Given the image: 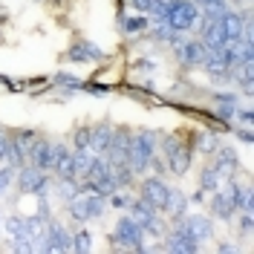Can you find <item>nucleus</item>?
<instances>
[{"mask_svg":"<svg viewBox=\"0 0 254 254\" xmlns=\"http://www.w3.org/2000/svg\"><path fill=\"white\" fill-rule=\"evenodd\" d=\"M153 159V133L142 130L139 136H130V147H127V165L133 174H144L147 165Z\"/></svg>","mask_w":254,"mask_h":254,"instance_id":"f257e3e1","label":"nucleus"},{"mask_svg":"<svg viewBox=\"0 0 254 254\" xmlns=\"http://www.w3.org/2000/svg\"><path fill=\"white\" fill-rule=\"evenodd\" d=\"M104 211V193H98V190H84L78 196H72V202H69V214L75 217V220H93Z\"/></svg>","mask_w":254,"mask_h":254,"instance_id":"f03ea898","label":"nucleus"},{"mask_svg":"<svg viewBox=\"0 0 254 254\" xmlns=\"http://www.w3.org/2000/svg\"><path fill=\"white\" fill-rule=\"evenodd\" d=\"M116 243L122 249H133V252H142L144 249V228L133 217H122L116 225Z\"/></svg>","mask_w":254,"mask_h":254,"instance_id":"7ed1b4c3","label":"nucleus"},{"mask_svg":"<svg viewBox=\"0 0 254 254\" xmlns=\"http://www.w3.org/2000/svg\"><path fill=\"white\" fill-rule=\"evenodd\" d=\"M165 23L174 32H188L196 23V6L188 3V0H174L171 3V12L165 17Z\"/></svg>","mask_w":254,"mask_h":254,"instance_id":"20e7f679","label":"nucleus"},{"mask_svg":"<svg viewBox=\"0 0 254 254\" xmlns=\"http://www.w3.org/2000/svg\"><path fill=\"white\" fill-rule=\"evenodd\" d=\"M165 153H168V168L174 171L176 176L188 174L190 168V147L176 139H165Z\"/></svg>","mask_w":254,"mask_h":254,"instance_id":"39448f33","label":"nucleus"},{"mask_svg":"<svg viewBox=\"0 0 254 254\" xmlns=\"http://www.w3.org/2000/svg\"><path fill=\"white\" fill-rule=\"evenodd\" d=\"M168 193H171V188H168L159 176H147V179L142 182V199L147 202V205L165 208V202H168Z\"/></svg>","mask_w":254,"mask_h":254,"instance_id":"423d86ee","label":"nucleus"},{"mask_svg":"<svg viewBox=\"0 0 254 254\" xmlns=\"http://www.w3.org/2000/svg\"><path fill=\"white\" fill-rule=\"evenodd\" d=\"M41 249L44 252H72V237L64 231L61 225H49L44 231V240H41Z\"/></svg>","mask_w":254,"mask_h":254,"instance_id":"0eeeda50","label":"nucleus"},{"mask_svg":"<svg viewBox=\"0 0 254 254\" xmlns=\"http://www.w3.org/2000/svg\"><path fill=\"white\" fill-rule=\"evenodd\" d=\"M130 211H133V220L139 222L142 228H147L150 234H162V225H159V217H156V208L147 205L144 199L139 202H130Z\"/></svg>","mask_w":254,"mask_h":254,"instance_id":"6e6552de","label":"nucleus"},{"mask_svg":"<svg viewBox=\"0 0 254 254\" xmlns=\"http://www.w3.org/2000/svg\"><path fill=\"white\" fill-rule=\"evenodd\" d=\"M58 153H61V144H49V142H38V144H35V147L29 150L32 162H35L41 171H49V168L55 165Z\"/></svg>","mask_w":254,"mask_h":254,"instance_id":"1a4fd4ad","label":"nucleus"},{"mask_svg":"<svg viewBox=\"0 0 254 254\" xmlns=\"http://www.w3.org/2000/svg\"><path fill=\"white\" fill-rule=\"evenodd\" d=\"M47 182H49L47 171H41L38 165L20 171V188L26 190V193H44V190H47Z\"/></svg>","mask_w":254,"mask_h":254,"instance_id":"9d476101","label":"nucleus"},{"mask_svg":"<svg viewBox=\"0 0 254 254\" xmlns=\"http://www.w3.org/2000/svg\"><path fill=\"white\" fill-rule=\"evenodd\" d=\"M196 243H199V240H193V237L188 234V231H185V228L179 225L174 234L168 237V246H165V249H168V252H174V254H193L196 249H199Z\"/></svg>","mask_w":254,"mask_h":254,"instance_id":"9b49d317","label":"nucleus"},{"mask_svg":"<svg viewBox=\"0 0 254 254\" xmlns=\"http://www.w3.org/2000/svg\"><path fill=\"white\" fill-rule=\"evenodd\" d=\"M220 23H222V32H225V41L228 44L240 41V35H243V15H237V12H222Z\"/></svg>","mask_w":254,"mask_h":254,"instance_id":"f8f14e48","label":"nucleus"},{"mask_svg":"<svg viewBox=\"0 0 254 254\" xmlns=\"http://www.w3.org/2000/svg\"><path fill=\"white\" fill-rule=\"evenodd\" d=\"M104 52L93 44H87V41H78L75 47L69 49V61H78V64H90V61H98Z\"/></svg>","mask_w":254,"mask_h":254,"instance_id":"ddd939ff","label":"nucleus"},{"mask_svg":"<svg viewBox=\"0 0 254 254\" xmlns=\"http://www.w3.org/2000/svg\"><path fill=\"white\" fill-rule=\"evenodd\" d=\"M208 55V47L202 41H190V44H179V58L185 64H202Z\"/></svg>","mask_w":254,"mask_h":254,"instance_id":"4468645a","label":"nucleus"},{"mask_svg":"<svg viewBox=\"0 0 254 254\" xmlns=\"http://www.w3.org/2000/svg\"><path fill=\"white\" fill-rule=\"evenodd\" d=\"M179 225H182L193 240H208L211 237V220H205V217H188V220H182Z\"/></svg>","mask_w":254,"mask_h":254,"instance_id":"2eb2a0df","label":"nucleus"},{"mask_svg":"<svg viewBox=\"0 0 254 254\" xmlns=\"http://www.w3.org/2000/svg\"><path fill=\"white\" fill-rule=\"evenodd\" d=\"M202 44H205L208 49H220L222 44H228V41H225V32H222L220 17H217V20H208L205 35H202Z\"/></svg>","mask_w":254,"mask_h":254,"instance_id":"dca6fc26","label":"nucleus"},{"mask_svg":"<svg viewBox=\"0 0 254 254\" xmlns=\"http://www.w3.org/2000/svg\"><path fill=\"white\" fill-rule=\"evenodd\" d=\"M110 142H113L110 127H95L93 133H90V150H93V153H107Z\"/></svg>","mask_w":254,"mask_h":254,"instance_id":"f3484780","label":"nucleus"},{"mask_svg":"<svg viewBox=\"0 0 254 254\" xmlns=\"http://www.w3.org/2000/svg\"><path fill=\"white\" fill-rule=\"evenodd\" d=\"M52 171H58V179H72V176H75V162H72V153H69L66 147H61V153L55 159Z\"/></svg>","mask_w":254,"mask_h":254,"instance_id":"a211bd4d","label":"nucleus"},{"mask_svg":"<svg viewBox=\"0 0 254 254\" xmlns=\"http://www.w3.org/2000/svg\"><path fill=\"white\" fill-rule=\"evenodd\" d=\"M214 168L222 171V174H234V168H237V156H234V150L222 147L220 153H217V165H214Z\"/></svg>","mask_w":254,"mask_h":254,"instance_id":"6ab92c4d","label":"nucleus"},{"mask_svg":"<svg viewBox=\"0 0 254 254\" xmlns=\"http://www.w3.org/2000/svg\"><path fill=\"white\" fill-rule=\"evenodd\" d=\"M185 208H188V199H185L182 193H174V190H171V193H168V202H165V211H168L171 217H182Z\"/></svg>","mask_w":254,"mask_h":254,"instance_id":"aec40b11","label":"nucleus"},{"mask_svg":"<svg viewBox=\"0 0 254 254\" xmlns=\"http://www.w3.org/2000/svg\"><path fill=\"white\" fill-rule=\"evenodd\" d=\"M222 185V176L217 168H208L205 174H202V179H199V188L202 190H217Z\"/></svg>","mask_w":254,"mask_h":254,"instance_id":"412c9836","label":"nucleus"},{"mask_svg":"<svg viewBox=\"0 0 254 254\" xmlns=\"http://www.w3.org/2000/svg\"><path fill=\"white\" fill-rule=\"evenodd\" d=\"M211 208H214V214H217V217H222V220H231V217H234V208L228 205V202L222 199L220 193H214V199H211Z\"/></svg>","mask_w":254,"mask_h":254,"instance_id":"4be33fe9","label":"nucleus"},{"mask_svg":"<svg viewBox=\"0 0 254 254\" xmlns=\"http://www.w3.org/2000/svg\"><path fill=\"white\" fill-rule=\"evenodd\" d=\"M93 249V237L87 234V231H78L75 237H72V252H78V254H87Z\"/></svg>","mask_w":254,"mask_h":254,"instance_id":"5701e85b","label":"nucleus"},{"mask_svg":"<svg viewBox=\"0 0 254 254\" xmlns=\"http://www.w3.org/2000/svg\"><path fill=\"white\" fill-rule=\"evenodd\" d=\"M0 165H15V159H12V142L6 139V136H0Z\"/></svg>","mask_w":254,"mask_h":254,"instance_id":"b1692460","label":"nucleus"},{"mask_svg":"<svg viewBox=\"0 0 254 254\" xmlns=\"http://www.w3.org/2000/svg\"><path fill=\"white\" fill-rule=\"evenodd\" d=\"M6 228H9V234H12V237H26V222L17 220V217L6 222Z\"/></svg>","mask_w":254,"mask_h":254,"instance_id":"393cba45","label":"nucleus"},{"mask_svg":"<svg viewBox=\"0 0 254 254\" xmlns=\"http://www.w3.org/2000/svg\"><path fill=\"white\" fill-rule=\"evenodd\" d=\"M144 26H147V20H144L142 15H139V17H127V20H125V29L127 32H142Z\"/></svg>","mask_w":254,"mask_h":254,"instance_id":"a878e982","label":"nucleus"},{"mask_svg":"<svg viewBox=\"0 0 254 254\" xmlns=\"http://www.w3.org/2000/svg\"><path fill=\"white\" fill-rule=\"evenodd\" d=\"M214 147H217V139H214L211 133H202V136H199V150H202V153H211Z\"/></svg>","mask_w":254,"mask_h":254,"instance_id":"bb28decb","label":"nucleus"},{"mask_svg":"<svg viewBox=\"0 0 254 254\" xmlns=\"http://www.w3.org/2000/svg\"><path fill=\"white\" fill-rule=\"evenodd\" d=\"M90 133H93V130L81 127L78 133H75V147H90Z\"/></svg>","mask_w":254,"mask_h":254,"instance_id":"cd10ccee","label":"nucleus"},{"mask_svg":"<svg viewBox=\"0 0 254 254\" xmlns=\"http://www.w3.org/2000/svg\"><path fill=\"white\" fill-rule=\"evenodd\" d=\"M113 208H130V196L127 193H113Z\"/></svg>","mask_w":254,"mask_h":254,"instance_id":"c85d7f7f","label":"nucleus"},{"mask_svg":"<svg viewBox=\"0 0 254 254\" xmlns=\"http://www.w3.org/2000/svg\"><path fill=\"white\" fill-rule=\"evenodd\" d=\"M58 84H64V87H72V90H84V84H81L78 78H69V75H58Z\"/></svg>","mask_w":254,"mask_h":254,"instance_id":"c756f323","label":"nucleus"},{"mask_svg":"<svg viewBox=\"0 0 254 254\" xmlns=\"http://www.w3.org/2000/svg\"><path fill=\"white\" fill-rule=\"evenodd\" d=\"M130 3H133V6H136V9H139V12H147V9H150V3H153V0H130Z\"/></svg>","mask_w":254,"mask_h":254,"instance_id":"7c9ffc66","label":"nucleus"},{"mask_svg":"<svg viewBox=\"0 0 254 254\" xmlns=\"http://www.w3.org/2000/svg\"><path fill=\"white\" fill-rule=\"evenodd\" d=\"M240 119H243V125H246V127L252 125V113H249V110H243V113H240ZM249 130H252V127H249Z\"/></svg>","mask_w":254,"mask_h":254,"instance_id":"2f4dec72","label":"nucleus"},{"mask_svg":"<svg viewBox=\"0 0 254 254\" xmlns=\"http://www.w3.org/2000/svg\"><path fill=\"white\" fill-rule=\"evenodd\" d=\"M202 3H214V0H202Z\"/></svg>","mask_w":254,"mask_h":254,"instance_id":"473e14b6","label":"nucleus"}]
</instances>
